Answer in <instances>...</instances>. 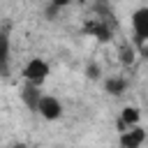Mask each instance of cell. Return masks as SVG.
I'll return each instance as SVG.
<instances>
[{
  "label": "cell",
  "instance_id": "obj_2",
  "mask_svg": "<svg viewBox=\"0 0 148 148\" xmlns=\"http://www.w3.org/2000/svg\"><path fill=\"white\" fill-rule=\"evenodd\" d=\"M35 111H37L44 120H58V118L62 116V102H60L56 95H46V92H42L39 104H37Z\"/></svg>",
  "mask_w": 148,
  "mask_h": 148
},
{
  "label": "cell",
  "instance_id": "obj_4",
  "mask_svg": "<svg viewBox=\"0 0 148 148\" xmlns=\"http://www.w3.org/2000/svg\"><path fill=\"white\" fill-rule=\"evenodd\" d=\"M143 141H146V132L141 125L120 130V148H141Z\"/></svg>",
  "mask_w": 148,
  "mask_h": 148
},
{
  "label": "cell",
  "instance_id": "obj_1",
  "mask_svg": "<svg viewBox=\"0 0 148 148\" xmlns=\"http://www.w3.org/2000/svg\"><path fill=\"white\" fill-rule=\"evenodd\" d=\"M21 76L25 79V83L39 88V86L46 81V76H49V62H46L44 58H30V60L23 65Z\"/></svg>",
  "mask_w": 148,
  "mask_h": 148
},
{
  "label": "cell",
  "instance_id": "obj_3",
  "mask_svg": "<svg viewBox=\"0 0 148 148\" xmlns=\"http://www.w3.org/2000/svg\"><path fill=\"white\" fill-rule=\"evenodd\" d=\"M130 25H132V32H134L136 39L148 42V5H141V7H136L132 12Z\"/></svg>",
  "mask_w": 148,
  "mask_h": 148
}]
</instances>
